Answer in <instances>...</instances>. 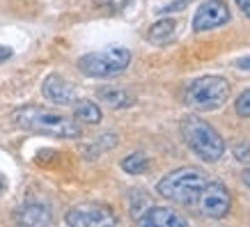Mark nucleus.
Returning a JSON list of instances; mask_svg holds the SVG:
<instances>
[{"instance_id": "1", "label": "nucleus", "mask_w": 250, "mask_h": 227, "mask_svg": "<svg viewBox=\"0 0 250 227\" xmlns=\"http://www.w3.org/2000/svg\"><path fill=\"white\" fill-rule=\"evenodd\" d=\"M14 120L21 129L51 138H78L83 136V129L76 120L48 110L42 106H25L14 113Z\"/></svg>"}, {"instance_id": "2", "label": "nucleus", "mask_w": 250, "mask_h": 227, "mask_svg": "<svg viewBox=\"0 0 250 227\" xmlns=\"http://www.w3.org/2000/svg\"><path fill=\"white\" fill-rule=\"evenodd\" d=\"M207 174L200 167H179L174 172L166 174L159 182L156 190L161 197H166L170 202L184 206H195L197 197L202 193V188L207 186Z\"/></svg>"}, {"instance_id": "3", "label": "nucleus", "mask_w": 250, "mask_h": 227, "mask_svg": "<svg viewBox=\"0 0 250 227\" xmlns=\"http://www.w3.org/2000/svg\"><path fill=\"white\" fill-rule=\"evenodd\" d=\"M182 138L188 144V149L207 163H216L225 154V143L218 136V131L195 115L182 120Z\"/></svg>"}, {"instance_id": "4", "label": "nucleus", "mask_w": 250, "mask_h": 227, "mask_svg": "<svg viewBox=\"0 0 250 227\" xmlns=\"http://www.w3.org/2000/svg\"><path fill=\"white\" fill-rule=\"evenodd\" d=\"M228 99H229V83L225 78H220V76L195 78L184 90L186 106L193 108V110H202V113H209V110L220 108Z\"/></svg>"}, {"instance_id": "5", "label": "nucleus", "mask_w": 250, "mask_h": 227, "mask_svg": "<svg viewBox=\"0 0 250 227\" xmlns=\"http://www.w3.org/2000/svg\"><path fill=\"white\" fill-rule=\"evenodd\" d=\"M131 64V51L122 46H108L94 53H87L78 60V69L90 78H110L122 74Z\"/></svg>"}, {"instance_id": "6", "label": "nucleus", "mask_w": 250, "mask_h": 227, "mask_svg": "<svg viewBox=\"0 0 250 227\" xmlns=\"http://www.w3.org/2000/svg\"><path fill=\"white\" fill-rule=\"evenodd\" d=\"M195 206L207 218H225L232 209V197L220 182H207V186L197 197Z\"/></svg>"}, {"instance_id": "7", "label": "nucleus", "mask_w": 250, "mask_h": 227, "mask_svg": "<svg viewBox=\"0 0 250 227\" xmlns=\"http://www.w3.org/2000/svg\"><path fill=\"white\" fill-rule=\"evenodd\" d=\"M64 220L71 227H106L117 223L113 211L101 205H78L64 216Z\"/></svg>"}, {"instance_id": "8", "label": "nucleus", "mask_w": 250, "mask_h": 227, "mask_svg": "<svg viewBox=\"0 0 250 227\" xmlns=\"http://www.w3.org/2000/svg\"><path fill=\"white\" fill-rule=\"evenodd\" d=\"M229 9L225 5V0H205L200 7H197V14L193 19V30L195 32H205L211 30V28H220L229 23Z\"/></svg>"}, {"instance_id": "9", "label": "nucleus", "mask_w": 250, "mask_h": 227, "mask_svg": "<svg viewBox=\"0 0 250 227\" xmlns=\"http://www.w3.org/2000/svg\"><path fill=\"white\" fill-rule=\"evenodd\" d=\"M42 92H44V97L48 101H53L58 106H71L74 99H76V87L69 83L67 78H62L58 74H51L46 78Z\"/></svg>"}, {"instance_id": "10", "label": "nucleus", "mask_w": 250, "mask_h": 227, "mask_svg": "<svg viewBox=\"0 0 250 227\" xmlns=\"http://www.w3.org/2000/svg\"><path fill=\"white\" fill-rule=\"evenodd\" d=\"M138 223L145 227H186L188 225V220L184 218L182 213H177L174 209H167V206H152V209H147V213L140 216Z\"/></svg>"}, {"instance_id": "11", "label": "nucleus", "mask_w": 250, "mask_h": 227, "mask_svg": "<svg viewBox=\"0 0 250 227\" xmlns=\"http://www.w3.org/2000/svg\"><path fill=\"white\" fill-rule=\"evenodd\" d=\"M19 220H21L23 225H32V227H44V225H51V211H48V206L44 205H37V202H30V205H25L19 211Z\"/></svg>"}, {"instance_id": "12", "label": "nucleus", "mask_w": 250, "mask_h": 227, "mask_svg": "<svg viewBox=\"0 0 250 227\" xmlns=\"http://www.w3.org/2000/svg\"><path fill=\"white\" fill-rule=\"evenodd\" d=\"M97 97L106 103L108 108L113 110H120V108H131L136 103V99L131 97L126 90H120V87H99Z\"/></svg>"}, {"instance_id": "13", "label": "nucleus", "mask_w": 250, "mask_h": 227, "mask_svg": "<svg viewBox=\"0 0 250 227\" xmlns=\"http://www.w3.org/2000/svg\"><path fill=\"white\" fill-rule=\"evenodd\" d=\"M174 32H177V21L174 19H161L149 28L147 39L152 44H166V41H170L174 37Z\"/></svg>"}, {"instance_id": "14", "label": "nucleus", "mask_w": 250, "mask_h": 227, "mask_svg": "<svg viewBox=\"0 0 250 227\" xmlns=\"http://www.w3.org/2000/svg\"><path fill=\"white\" fill-rule=\"evenodd\" d=\"M74 117H76V122H83V124H99L101 122V108L94 101L83 99L74 106Z\"/></svg>"}, {"instance_id": "15", "label": "nucleus", "mask_w": 250, "mask_h": 227, "mask_svg": "<svg viewBox=\"0 0 250 227\" xmlns=\"http://www.w3.org/2000/svg\"><path fill=\"white\" fill-rule=\"evenodd\" d=\"M147 167H149V159L145 156L143 151H133V154H129L126 159L122 161V170L129 174H143L147 172Z\"/></svg>"}, {"instance_id": "16", "label": "nucleus", "mask_w": 250, "mask_h": 227, "mask_svg": "<svg viewBox=\"0 0 250 227\" xmlns=\"http://www.w3.org/2000/svg\"><path fill=\"white\" fill-rule=\"evenodd\" d=\"M131 0H94V5L99 9H106V12H124V9L129 7Z\"/></svg>"}, {"instance_id": "17", "label": "nucleus", "mask_w": 250, "mask_h": 227, "mask_svg": "<svg viewBox=\"0 0 250 227\" xmlns=\"http://www.w3.org/2000/svg\"><path fill=\"white\" fill-rule=\"evenodd\" d=\"M236 115L239 117H250V90H246L236 99Z\"/></svg>"}, {"instance_id": "18", "label": "nucleus", "mask_w": 250, "mask_h": 227, "mask_svg": "<svg viewBox=\"0 0 250 227\" xmlns=\"http://www.w3.org/2000/svg\"><path fill=\"white\" fill-rule=\"evenodd\" d=\"M234 159L241 163H250V143H241L234 147Z\"/></svg>"}, {"instance_id": "19", "label": "nucleus", "mask_w": 250, "mask_h": 227, "mask_svg": "<svg viewBox=\"0 0 250 227\" xmlns=\"http://www.w3.org/2000/svg\"><path fill=\"white\" fill-rule=\"evenodd\" d=\"M188 2L190 0H172V2H167L166 7H159V12H163V14H167V12H179V9H184Z\"/></svg>"}, {"instance_id": "20", "label": "nucleus", "mask_w": 250, "mask_h": 227, "mask_svg": "<svg viewBox=\"0 0 250 227\" xmlns=\"http://www.w3.org/2000/svg\"><path fill=\"white\" fill-rule=\"evenodd\" d=\"M236 5L241 7V12L246 16H250V0H236Z\"/></svg>"}, {"instance_id": "21", "label": "nucleus", "mask_w": 250, "mask_h": 227, "mask_svg": "<svg viewBox=\"0 0 250 227\" xmlns=\"http://www.w3.org/2000/svg\"><path fill=\"white\" fill-rule=\"evenodd\" d=\"M7 58H12V48H7V46H0V62L7 60Z\"/></svg>"}, {"instance_id": "22", "label": "nucleus", "mask_w": 250, "mask_h": 227, "mask_svg": "<svg viewBox=\"0 0 250 227\" xmlns=\"http://www.w3.org/2000/svg\"><path fill=\"white\" fill-rule=\"evenodd\" d=\"M243 184L250 188V167H246V172H243Z\"/></svg>"}]
</instances>
